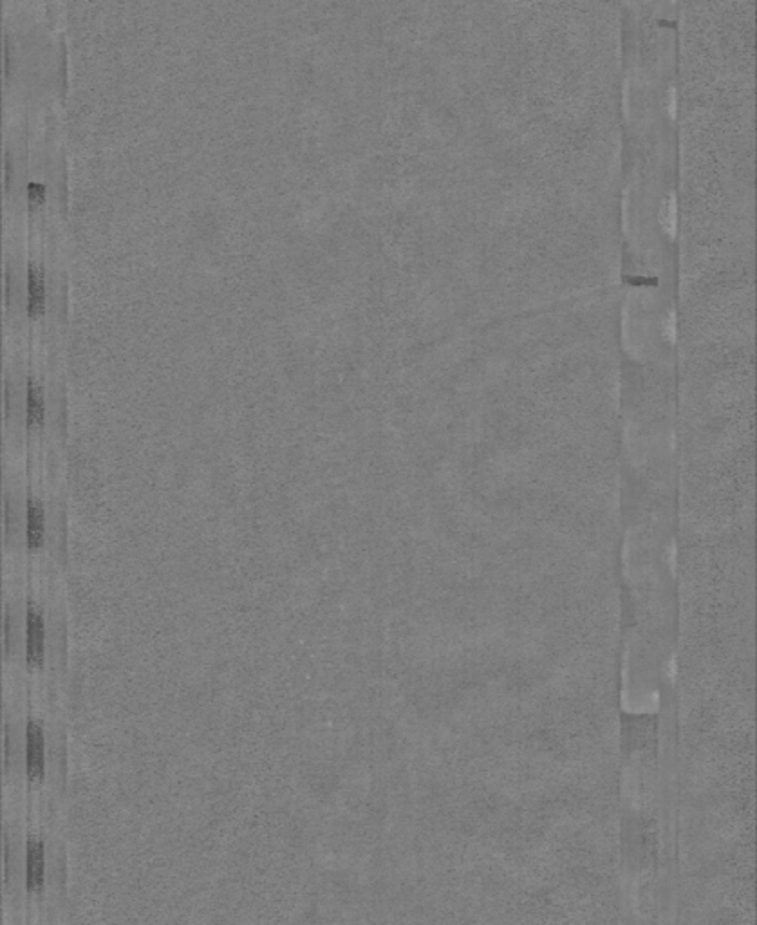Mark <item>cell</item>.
I'll return each mask as SVG.
<instances>
[{"label": "cell", "mask_w": 757, "mask_h": 925, "mask_svg": "<svg viewBox=\"0 0 757 925\" xmlns=\"http://www.w3.org/2000/svg\"><path fill=\"white\" fill-rule=\"evenodd\" d=\"M26 770L31 779L44 777L45 772V738L38 723H29L26 733Z\"/></svg>", "instance_id": "2"}, {"label": "cell", "mask_w": 757, "mask_h": 925, "mask_svg": "<svg viewBox=\"0 0 757 925\" xmlns=\"http://www.w3.org/2000/svg\"><path fill=\"white\" fill-rule=\"evenodd\" d=\"M45 309V282L38 268L29 270V315L37 316Z\"/></svg>", "instance_id": "5"}, {"label": "cell", "mask_w": 757, "mask_h": 925, "mask_svg": "<svg viewBox=\"0 0 757 925\" xmlns=\"http://www.w3.org/2000/svg\"><path fill=\"white\" fill-rule=\"evenodd\" d=\"M29 193H31V195H29V197H31V203H42V200H44V190H42L40 186L33 184Z\"/></svg>", "instance_id": "7"}, {"label": "cell", "mask_w": 757, "mask_h": 925, "mask_svg": "<svg viewBox=\"0 0 757 925\" xmlns=\"http://www.w3.org/2000/svg\"><path fill=\"white\" fill-rule=\"evenodd\" d=\"M28 422L29 425H38L44 422V398L42 390L33 381L28 389Z\"/></svg>", "instance_id": "6"}, {"label": "cell", "mask_w": 757, "mask_h": 925, "mask_svg": "<svg viewBox=\"0 0 757 925\" xmlns=\"http://www.w3.org/2000/svg\"><path fill=\"white\" fill-rule=\"evenodd\" d=\"M45 651V626L44 617L37 608L28 610L26 618V658L29 666H42Z\"/></svg>", "instance_id": "1"}, {"label": "cell", "mask_w": 757, "mask_h": 925, "mask_svg": "<svg viewBox=\"0 0 757 925\" xmlns=\"http://www.w3.org/2000/svg\"><path fill=\"white\" fill-rule=\"evenodd\" d=\"M45 877V851L40 840H29L26 858V884L29 891H40Z\"/></svg>", "instance_id": "3"}, {"label": "cell", "mask_w": 757, "mask_h": 925, "mask_svg": "<svg viewBox=\"0 0 757 925\" xmlns=\"http://www.w3.org/2000/svg\"><path fill=\"white\" fill-rule=\"evenodd\" d=\"M45 536V522H44V510L37 501H29L28 506V528H26V537L28 546L31 550H37L44 544Z\"/></svg>", "instance_id": "4"}]
</instances>
